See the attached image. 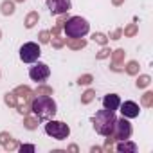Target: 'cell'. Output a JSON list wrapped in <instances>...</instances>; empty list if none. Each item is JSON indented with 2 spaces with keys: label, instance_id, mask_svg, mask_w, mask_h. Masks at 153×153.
Returning <instances> with one entry per match:
<instances>
[{
  "label": "cell",
  "instance_id": "obj_25",
  "mask_svg": "<svg viewBox=\"0 0 153 153\" xmlns=\"http://www.w3.org/2000/svg\"><path fill=\"white\" fill-rule=\"evenodd\" d=\"M94 81V78L90 74H85V76H79V79H78V85H90Z\"/></svg>",
  "mask_w": 153,
  "mask_h": 153
},
{
  "label": "cell",
  "instance_id": "obj_8",
  "mask_svg": "<svg viewBox=\"0 0 153 153\" xmlns=\"http://www.w3.org/2000/svg\"><path fill=\"white\" fill-rule=\"evenodd\" d=\"M51 15H63L70 11V0H47Z\"/></svg>",
  "mask_w": 153,
  "mask_h": 153
},
{
  "label": "cell",
  "instance_id": "obj_21",
  "mask_svg": "<svg viewBox=\"0 0 153 153\" xmlns=\"http://www.w3.org/2000/svg\"><path fill=\"white\" fill-rule=\"evenodd\" d=\"M140 103H142V106H153V92H146L144 96H142V99H140Z\"/></svg>",
  "mask_w": 153,
  "mask_h": 153
},
{
  "label": "cell",
  "instance_id": "obj_28",
  "mask_svg": "<svg viewBox=\"0 0 153 153\" xmlns=\"http://www.w3.org/2000/svg\"><path fill=\"white\" fill-rule=\"evenodd\" d=\"M110 52H112V51H110V49H106V47L103 45V49H101V51L97 52V56H96V58H97V59H103V58H108V56H110Z\"/></svg>",
  "mask_w": 153,
  "mask_h": 153
},
{
  "label": "cell",
  "instance_id": "obj_24",
  "mask_svg": "<svg viewBox=\"0 0 153 153\" xmlns=\"http://www.w3.org/2000/svg\"><path fill=\"white\" fill-rule=\"evenodd\" d=\"M137 31H139L137 24H130V25L123 31V34H124V36H135V34H137Z\"/></svg>",
  "mask_w": 153,
  "mask_h": 153
},
{
  "label": "cell",
  "instance_id": "obj_12",
  "mask_svg": "<svg viewBox=\"0 0 153 153\" xmlns=\"http://www.w3.org/2000/svg\"><path fill=\"white\" fill-rule=\"evenodd\" d=\"M65 43H67L70 49L78 51V49H83V47L87 45V40H83V38H67Z\"/></svg>",
  "mask_w": 153,
  "mask_h": 153
},
{
  "label": "cell",
  "instance_id": "obj_13",
  "mask_svg": "<svg viewBox=\"0 0 153 153\" xmlns=\"http://www.w3.org/2000/svg\"><path fill=\"white\" fill-rule=\"evenodd\" d=\"M15 94H16V97H20V99H24V101L33 99V90H31L29 87H16V88H15Z\"/></svg>",
  "mask_w": 153,
  "mask_h": 153
},
{
  "label": "cell",
  "instance_id": "obj_9",
  "mask_svg": "<svg viewBox=\"0 0 153 153\" xmlns=\"http://www.w3.org/2000/svg\"><path fill=\"white\" fill-rule=\"evenodd\" d=\"M119 108H121L123 117H126V119H135V117H139V112H140L139 105L133 103V101H124V103L119 105Z\"/></svg>",
  "mask_w": 153,
  "mask_h": 153
},
{
  "label": "cell",
  "instance_id": "obj_34",
  "mask_svg": "<svg viewBox=\"0 0 153 153\" xmlns=\"http://www.w3.org/2000/svg\"><path fill=\"white\" fill-rule=\"evenodd\" d=\"M112 2H114V6H121V4L124 2V0H112Z\"/></svg>",
  "mask_w": 153,
  "mask_h": 153
},
{
  "label": "cell",
  "instance_id": "obj_10",
  "mask_svg": "<svg viewBox=\"0 0 153 153\" xmlns=\"http://www.w3.org/2000/svg\"><path fill=\"white\" fill-rule=\"evenodd\" d=\"M119 105H121V97H119L117 94H108V96L103 97V106H105L106 110L115 112V110H119Z\"/></svg>",
  "mask_w": 153,
  "mask_h": 153
},
{
  "label": "cell",
  "instance_id": "obj_38",
  "mask_svg": "<svg viewBox=\"0 0 153 153\" xmlns=\"http://www.w3.org/2000/svg\"><path fill=\"white\" fill-rule=\"evenodd\" d=\"M0 38H2V31H0Z\"/></svg>",
  "mask_w": 153,
  "mask_h": 153
},
{
  "label": "cell",
  "instance_id": "obj_30",
  "mask_svg": "<svg viewBox=\"0 0 153 153\" xmlns=\"http://www.w3.org/2000/svg\"><path fill=\"white\" fill-rule=\"evenodd\" d=\"M9 139H11V135H9L7 131H2V133H0V144H2V146H6V144L9 142Z\"/></svg>",
  "mask_w": 153,
  "mask_h": 153
},
{
  "label": "cell",
  "instance_id": "obj_27",
  "mask_svg": "<svg viewBox=\"0 0 153 153\" xmlns=\"http://www.w3.org/2000/svg\"><path fill=\"white\" fill-rule=\"evenodd\" d=\"M38 40H40V43H49L51 42V33L49 31H42L40 36H38Z\"/></svg>",
  "mask_w": 153,
  "mask_h": 153
},
{
  "label": "cell",
  "instance_id": "obj_5",
  "mask_svg": "<svg viewBox=\"0 0 153 153\" xmlns=\"http://www.w3.org/2000/svg\"><path fill=\"white\" fill-rule=\"evenodd\" d=\"M40 54H42L40 45L34 43V42H27V43H24L20 47V59L24 63H34V61H38Z\"/></svg>",
  "mask_w": 153,
  "mask_h": 153
},
{
  "label": "cell",
  "instance_id": "obj_3",
  "mask_svg": "<svg viewBox=\"0 0 153 153\" xmlns=\"http://www.w3.org/2000/svg\"><path fill=\"white\" fill-rule=\"evenodd\" d=\"M63 31H65L67 38H83L85 34H88L90 24L81 16H70V18L65 20Z\"/></svg>",
  "mask_w": 153,
  "mask_h": 153
},
{
  "label": "cell",
  "instance_id": "obj_19",
  "mask_svg": "<svg viewBox=\"0 0 153 153\" xmlns=\"http://www.w3.org/2000/svg\"><path fill=\"white\" fill-rule=\"evenodd\" d=\"M4 101H6V105H7V106H16V105H18V97H16V94H15V92L6 94Z\"/></svg>",
  "mask_w": 153,
  "mask_h": 153
},
{
  "label": "cell",
  "instance_id": "obj_37",
  "mask_svg": "<svg viewBox=\"0 0 153 153\" xmlns=\"http://www.w3.org/2000/svg\"><path fill=\"white\" fill-rule=\"evenodd\" d=\"M13 2H25V0H13Z\"/></svg>",
  "mask_w": 153,
  "mask_h": 153
},
{
  "label": "cell",
  "instance_id": "obj_1",
  "mask_svg": "<svg viewBox=\"0 0 153 153\" xmlns=\"http://www.w3.org/2000/svg\"><path fill=\"white\" fill-rule=\"evenodd\" d=\"M31 110L33 114L40 119V121H47V119H52L56 115V103L52 97L49 96H38L36 99L31 101Z\"/></svg>",
  "mask_w": 153,
  "mask_h": 153
},
{
  "label": "cell",
  "instance_id": "obj_18",
  "mask_svg": "<svg viewBox=\"0 0 153 153\" xmlns=\"http://www.w3.org/2000/svg\"><path fill=\"white\" fill-rule=\"evenodd\" d=\"M151 83V78L149 76H146V74H142V76H139V79H137V88H146L148 85Z\"/></svg>",
  "mask_w": 153,
  "mask_h": 153
},
{
  "label": "cell",
  "instance_id": "obj_29",
  "mask_svg": "<svg viewBox=\"0 0 153 153\" xmlns=\"http://www.w3.org/2000/svg\"><path fill=\"white\" fill-rule=\"evenodd\" d=\"M52 45H54L56 49H59V47H63V45H65V40H63V38H59V36H52Z\"/></svg>",
  "mask_w": 153,
  "mask_h": 153
},
{
  "label": "cell",
  "instance_id": "obj_11",
  "mask_svg": "<svg viewBox=\"0 0 153 153\" xmlns=\"http://www.w3.org/2000/svg\"><path fill=\"white\" fill-rule=\"evenodd\" d=\"M115 149H117L119 153H126V151L135 153V151H137V144H135V142H130V140L126 139V140H119V144L115 146Z\"/></svg>",
  "mask_w": 153,
  "mask_h": 153
},
{
  "label": "cell",
  "instance_id": "obj_6",
  "mask_svg": "<svg viewBox=\"0 0 153 153\" xmlns=\"http://www.w3.org/2000/svg\"><path fill=\"white\" fill-rule=\"evenodd\" d=\"M112 137L115 140H126L131 137V124L126 117H121L115 121L114 124V131H112Z\"/></svg>",
  "mask_w": 153,
  "mask_h": 153
},
{
  "label": "cell",
  "instance_id": "obj_4",
  "mask_svg": "<svg viewBox=\"0 0 153 153\" xmlns=\"http://www.w3.org/2000/svg\"><path fill=\"white\" fill-rule=\"evenodd\" d=\"M45 133L56 140H65L70 135V128H68V124H65L61 121H49L45 124Z\"/></svg>",
  "mask_w": 153,
  "mask_h": 153
},
{
  "label": "cell",
  "instance_id": "obj_26",
  "mask_svg": "<svg viewBox=\"0 0 153 153\" xmlns=\"http://www.w3.org/2000/svg\"><path fill=\"white\" fill-rule=\"evenodd\" d=\"M92 38H94V42H97L99 45H106V42H108V38H106L103 33H96Z\"/></svg>",
  "mask_w": 153,
  "mask_h": 153
},
{
  "label": "cell",
  "instance_id": "obj_35",
  "mask_svg": "<svg viewBox=\"0 0 153 153\" xmlns=\"http://www.w3.org/2000/svg\"><path fill=\"white\" fill-rule=\"evenodd\" d=\"M101 149H103V148H97V146H94V148H92V153H97V151H101Z\"/></svg>",
  "mask_w": 153,
  "mask_h": 153
},
{
  "label": "cell",
  "instance_id": "obj_15",
  "mask_svg": "<svg viewBox=\"0 0 153 153\" xmlns=\"http://www.w3.org/2000/svg\"><path fill=\"white\" fill-rule=\"evenodd\" d=\"M38 20H40V15H38L36 11H31V13L25 16V27H27V29L34 27V25L38 24Z\"/></svg>",
  "mask_w": 153,
  "mask_h": 153
},
{
  "label": "cell",
  "instance_id": "obj_7",
  "mask_svg": "<svg viewBox=\"0 0 153 153\" xmlns=\"http://www.w3.org/2000/svg\"><path fill=\"white\" fill-rule=\"evenodd\" d=\"M49 76H51V68H49V65L47 63H42V61H34V65L29 68V78L33 79V81H45L47 78H49Z\"/></svg>",
  "mask_w": 153,
  "mask_h": 153
},
{
  "label": "cell",
  "instance_id": "obj_32",
  "mask_svg": "<svg viewBox=\"0 0 153 153\" xmlns=\"http://www.w3.org/2000/svg\"><path fill=\"white\" fill-rule=\"evenodd\" d=\"M18 149L24 153V151H34V146L33 144H22V146H18Z\"/></svg>",
  "mask_w": 153,
  "mask_h": 153
},
{
  "label": "cell",
  "instance_id": "obj_31",
  "mask_svg": "<svg viewBox=\"0 0 153 153\" xmlns=\"http://www.w3.org/2000/svg\"><path fill=\"white\" fill-rule=\"evenodd\" d=\"M16 148H18V142H16V140H11V139H9V142L6 144V149H7V151H11V149H16Z\"/></svg>",
  "mask_w": 153,
  "mask_h": 153
},
{
  "label": "cell",
  "instance_id": "obj_20",
  "mask_svg": "<svg viewBox=\"0 0 153 153\" xmlns=\"http://www.w3.org/2000/svg\"><path fill=\"white\" fill-rule=\"evenodd\" d=\"M94 97H96V92H94L92 88H88V90H87V92L81 96V103H83V105H88V103H90Z\"/></svg>",
  "mask_w": 153,
  "mask_h": 153
},
{
  "label": "cell",
  "instance_id": "obj_2",
  "mask_svg": "<svg viewBox=\"0 0 153 153\" xmlns=\"http://www.w3.org/2000/svg\"><path fill=\"white\" fill-rule=\"evenodd\" d=\"M115 121H117V117H115V112H112V110H106V108H105V110H99V112H96V115L92 117V123H94V128H96V131H97L99 135H103V137H108V135H112Z\"/></svg>",
  "mask_w": 153,
  "mask_h": 153
},
{
  "label": "cell",
  "instance_id": "obj_14",
  "mask_svg": "<svg viewBox=\"0 0 153 153\" xmlns=\"http://www.w3.org/2000/svg\"><path fill=\"white\" fill-rule=\"evenodd\" d=\"M0 11H2L4 16H9L15 13V2L13 0H4L2 4H0Z\"/></svg>",
  "mask_w": 153,
  "mask_h": 153
},
{
  "label": "cell",
  "instance_id": "obj_36",
  "mask_svg": "<svg viewBox=\"0 0 153 153\" xmlns=\"http://www.w3.org/2000/svg\"><path fill=\"white\" fill-rule=\"evenodd\" d=\"M68 149H70V151H78V146H76V144H72V146H70Z\"/></svg>",
  "mask_w": 153,
  "mask_h": 153
},
{
  "label": "cell",
  "instance_id": "obj_23",
  "mask_svg": "<svg viewBox=\"0 0 153 153\" xmlns=\"http://www.w3.org/2000/svg\"><path fill=\"white\" fill-rule=\"evenodd\" d=\"M34 94L36 96H52V88L51 87H45V85H40Z\"/></svg>",
  "mask_w": 153,
  "mask_h": 153
},
{
  "label": "cell",
  "instance_id": "obj_16",
  "mask_svg": "<svg viewBox=\"0 0 153 153\" xmlns=\"http://www.w3.org/2000/svg\"><path fill=\"white\" fill-rule=\"evenodd\" d=\"M110 54H112V61H114V65L119 67V65L124 61V54H126V52H124L123 49H117V51H114V52H110Z\"/></svg>",
  "mask_w": 153,
  "mask_h": 153
},
{
  "label": "cell",
  "instance_id": "obj_33",
  "mask_svg": "<svg viewBox=\"0 0 153 153\" xmlns=\"http://www.w3.org/2000/svg\"><path fill=\"white\" fill-rule=\"evenodd\" d=\"M121 36H123V29H117V31H114V34H112L114 40H119Z\"/></svg>",
  "mask_w": 153,
  "mask_h": 153
},
{
  "label": "cell",
  "instance_id": "obj_22",
  "mask_svg": "<svg viewBox=\"0 0 153 153\" xmlns=\"http://www.w3.org/2000/svg\"><path fill=\"white\" fill-rule=\"evenodd\" d=\"M126 72H128L130 76H135V74L139 72V63H137V61H128V65H126Z\"/></svg>",
  "mask_w": 153,
  "mask_h": 153
},
{
  "label": "cell",
  "instance_id": "obj_17",
  "mask_svg": "<svg viewBox=\"0 0 153 153\" xmlns=\"http://www.w3.org/2000/svg\"><path fill=\"white\" fill-rule=\"evenodd\" d=\"M38 123H40V119H38L36 115H34V117H31L29 114L25 115V121H24V124H25V128H27V130H34V128L38 126Z\"/></svg>",
  "mask_w": 153,
  "mask_h": 153
}]
</instances>
